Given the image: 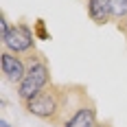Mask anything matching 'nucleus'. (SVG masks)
<instances>
[{"mask_svg": "<svg viewBox=\"0 0 127 127\" xmlns=\"http://www.w3.org/2000/svg\"><path fill=\"white\" fill-rule=\"evenodd\" d=\"M118 29H121V31L127 35V20H125V22H121V24H118Z\"/></svg>", "mask_w": 127, "mask_h": 127, "instance_id": "obj_9", "label": "nucleus"}, {"mask_svg": "<svg viewBox=\"0 0 127 127\" xmlns=\"http://www.w3.org/2000/svg\"><path fill=\"white\" fill-rule=\"evenodd\" d=\"M96 127H112V125H110V123H99Z\"/></svg>", "mask_w": 127, "mask_h": 127, "instance_id": "obj_11", "label": "nucleus"}, {"mask_svg": "<svg viewBox=\"0 0 127 127\" xmlns=\"http://www.w3.org/2000/svg\"><path fill=\"white\" fill-rule=\"evenodd\" d=\"M99 125V118H96V105L92 99H86V101L79 105L75 114L70 116L62 127H96Z\"/></svg>", "mask_w": 127, "mask_h": 127, "instance_id": "obj_5", "label": "nucleus"}, {"mask_svg": "<svg viewBox=\"0 0 127 127\" xmlns=\"http://www.w3.org/2000/svg\"><path fill=\"white\" fill-rule=\"evenodd\" d=\"M0 127H11V125H9V123H7V121L2 118V121H0Z\"/></svg>", "mask_w": 127, "mask_h": 127, "instance_id": "obj_10", "label": "nucleus"}, {"mask_svg": "<svg viewBox=\"0 0 127 127\" xmlns=\"http://www.w3.org/2000/svg\"><path fill=\"white\" fill-rule=\"evenodd\" d=\"M62 101H64V86H59V83H48L35 99H31L22 107L31 116L55 125V121L59 116V110H62Z\"/></svg>", "mask_w": 127, "mask_h": 127, "instance_id": "obj_2", "label": "nucleus"}, {"mask_svg": "<svg viewBox=\"0 0 127 127\" xmlns=\"http://www.w3.org/2000/svg\"><path fill=\"white\" fill-rule=\"evenodd\" d=\"M0 70H2V75H4V79L9 83L18 88L22 83V79H24L26 70H29V64H26V59L22 55H15V53L2 48V53H0Z\"/></svg>", "mask_w": 127, "mask_h": 127, "instance_id": "obj_4", "label": "nucleus"}, {"mask_svg": "<svg viewBox=\"0 0 127 127\" xmlns=\"http://www.w3.org/2000/svg\"><path fill=\"white\" fill-rule=\"evenodd\" d=\"M86 9H88V15L94 24H107V22H112L107 0H88Z\"/></svg>", "mask_w": 127, "mask_h": 127, "instance_id": "obj_6", "label": "nucleus"}, {"mask_svg": "<svg viewBox=\"0 0 127 127\" xmlns=\"http://www.w3.org/2000/svg\"><path fill=\"white\" fill-rule=\"evenodd\" d=\"M35 35H39L42 39L48 37V33H46V29H44V22H42V20H37V26H35Z\"/></svg>", "mask_w": 127, "mask_h": 127, "instance_id": "obj_8", "label": "nucleus"}, {"mask_svg": "<svg viewBox=\"0 0 127 127\" xmlns=\"http://www.w3.org/2000/svg\"><path fill=\"white\" fill-rule=\"evenodd\" d=\"M24 59H26V64H29V70H26L22 83L15 90L22 105H26L31 99H35L48 83H53L51 81V66H48L46 57H44L42 53L35 51V53H31V55H26Z\"/></svg>", "mask_w": 127, "mask_h": 127, "instance_id": "obj_1", "label": "nucleus"}, {"mask_svg": "<svg viewBox=\"0 0 127 127\" xmlns=\"http://www.w3.org/2000/svg\"><path fill=\"white\" fill-rule=\"evenodd\" d=\"M110 4V15H112V22H125L127 20V0H107Z\"/></svg>", "mask_w": 127, "mask_h": 127, "instance_id": "obj_7", "label": "nucleus"}, {"mask_svg": "<svg viewBox=\"0 0 127 127\" xmlns=\"http://www.w3.org/2000/svg\"><path fill=\"white\" fill-rule=\"evenodd\" d=\"M2 48L22 57L35 53V31H31L26 24H13L9 33L2 37Z\"/></svg>", "mask_w": 127, "mask_h": 127, "instance_id": "obj_3", "label": "nucleus"}]
</instances>
